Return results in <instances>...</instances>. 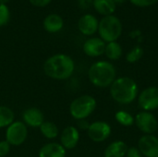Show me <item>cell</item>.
I'll return each instance as SVG.
<instances>
[{"label":"cell","mask_w":158,"mask_h":157,"mask_svg":"<svg viewBox=\"0 0 158 157\" xmlns=\"http://www.w3.org/2000/svg\"><path fill=\"white\" fill-rule=\"evenodd\" d=\"M44 29L49 33H56L62 30L64 26L63 19L57 14H49L43 22Z\"/></svg>","instance_id":"cell-16"},{"label":"cell","mask_w":158,"mask_h":157,"mask_svg":"<svg viewBox=\"0 0 158 157\" xmlns=\"http://www.w3.org/2000/svg\"><path fill=\"white\" fill-rule=\"evenodd\" d=\"M105 54L106 57L110 60H118L122 56V47L117 42L107 43L106 45Z\"/></svg>","instance_id":"cell-19"},{"label":"cell","mask_w":158,"mask_h":157,"mask_svg":"<svg viewBox=\"0 0 158 157\" xmlns=\"http://www.w3.org/2000/svg\"><path fill=\"white\" fill-rule=\"evenodd\" d=\"M40 131L42 135L49 140L55 139L58 136V128L57 126L51 122V121H44L41 126H40Z\"/></svg>","instance_id":"cell-20"},{"label":"cell","mask_w":158,"mask_h":157,"mask_svg":"<svg viewBox=\"0 0 158 157\" xmlns=\"http://www.w3.org/2000/svg\"><path fill=\"white\" fill-rule=\"evenodd\" d=\"M94 9L103 16H110L116 10V3L113 0H94Z\"/></svg>","instance_id":"cell-18"},{"label":"cell","mask_w":158,"mask_h":157,"mask_svg":"<svg viewBox=\"0 0 158 157\" xmlns=\"http://www.w3.org/2000/svg\"><path fill=\"white\" fill-rule=\"evenodd\" d=\"M79 126H80V128L82 129V130H88L90 124H89L85 119H82V120H79Z\"/></svg>","instance_id":"cell-30"},{"label":"cell","mask_w":158,"mask_h":157,"mask_svg":"<svg viewBox=\"0 0 158 157\" xmlns=\"http://www.w3.org/2000/svg\"><path fill=\"white\" fill-rule=\"evenodd\" d=\"M29 1L34 6L44 7V6H46L47 5H49L52 0H29Z\"/></svg>","instance_id":"cell-28"},{"label":"cell","mask_w":158,"mask_h":157,"mask_svg":"<svg viewBox=\"0 0 158 157\" xmlns=\"http://www.w3.org/2000/svg\"><path fill=\"white\" fill-rule=\"evenodd\" d=\"M98 32L105 43L116 42L122 33V23L114 15L106 16L99 22Z\"/></svg>","instance_id":"cell-4"},{"label":"cell","mask_w":158,"mask_h":157,"mask_svg":"<svg viewBox=\"0 0 158 157\" xmlns=\"http://www.w3.org/2000/svg\"><path fill=\"white\" fill-rule=\"evenodd\" d=\"M134 122L137 128L145 134H153L158 129L157 119L151 112H140L134 118Z\"/></svg>","instance_id":"cell-8"},{"label":"cell","mask_w":158,"mask_h":157,"mask_svg":"<svg viewBox=\"0 0 158 157\" xmlns=\"http://www.w3.org/2000/svg\"><path fill=\"white\" fill-rule=\"evenodd\" d=\"M8 2H9V0H0V3H2V4H5V5H6Z\"/></svg>","instance_id":"cell-32"},{"label":"cell","mask_w":158,"mask_h":157,"mask_svg":"<svg viewBox=\"0 0 158 157\" xmlns=\"http://www.w3.org/2000/svg\"><path fill=\"white\" fill-rule=\"evenodd\" d=\"M94 0H78V5L81 9H88L93 6Z\"/></svg>","instance_id":"cell-29"},{"label":"cell","mask_w":158,"mask_h":157,"mask_svg":"<svg viewBox=\"0 0 158 157\" xmlns=\"http://www.w3.org/2000/svg\"><path fill=\"white\" fill-rule=\"evenodd\" d=\"M9 19H10L9 8L7 7L6 5L0 3V27L7 24Z\"/></svg>","instance_id":"cell-24"},{"label":"cell","mask_w":158,"mask_h":157,"mask_svg":"<svg viewBox=\"0 0 158 157\" xmlns=\"http://www.w3.org/2000/svg\"><path fill=\"white\" fill-rule=\"evenodd\" d=\"M110 95L117 103L120 105H129L137 98L138 85L131 78H118L110 85Z\"/></svg>","instance_id":"cell-2"},{"label":"cell","mask_w":158,"mask_h":157,"mask_svg":"<svg viewBox=\"0 0 158 157\" xmlns=\"http://www.w3.org/2000/svg\"><path fill=\"white\" fill-rule=\"evenodd\" d=\"M22 120L26 126L31 128H40V126L44 122V117L40 109L31 107L23 111Z\"/></svg>","instance_id":"cell-14"},{"label":"cell","mask_w":158,"mask_h":157,"mask_svg":"<svg viewBox=\"0 0 158 157\" xmlns=\"http://www.w3.org/2000/svg\"><path fill=\"white\" fill-rule=\"evenodd\" d=\"M106 45V43L101 38L94 37L85 41L82 49L86 56L91 57H97L105 54Z\"/></svg>","instance_id":"cell-12"},{"label":"cell","mask_w":158,"mask_h":157,"mask_svg":"<svg viewBox=\"0 0 158 157\" xmlns=\"http://www.w3.org/2000/svg\"><path fill=\"white\" fill-rule=\"evenodd\" d=\"M66 149L58 143H49L39 150V157H66Z\"/></svg>","instance_id":"cell-15"},{"label":"cell","mask_w":158,"mask_h":157,"mask_svg":"<svg viewBox=\"0 0 158 157\" xmlns=\"http://www.w3.org/2000/svg\"><path fill=\"white\" fill-rule=\"evenodd\" d=\"M138 105L143 111L151 112L158 108V87L150 86L138 96Z\"/></svg>","instance_id":"cell-7"},{"label":"cell","mask_w":158,"mask_h":157,"mask_svg":"<svg viewBox=\"0 0 158 157\" xmlns=\"http://www.w3.org/2000/svg\"><path fill=\"white\" fill-rule=\"evenodd\" d=\"M10 144L5 140L0 142V157L6 156L10 152Z\"/></svg>","instance_id":"cell-26"},{"label":"cell","mask_w":158,"mask_h":157,"mask_svg":"<svg viewBox=\"0 0 158 157\" xmlns=\"http://www.w3.org/2000/svg\"><path fill=\"white\" fill-rule=\"evenodd\" d=\"M88 78L92 84L98 88L110 87L117 79V70L108 61H97L90 67Z\"/></svg>","instance_id":"cell-3"},{"label":"cell","mask_w":158,"mask_h":157,"mask_svg":"<svg viewBox=\"0 0 158 157\" xmlns=\"http://www.w3.org/2000/svg\"><path fill=\"white\" fill-rule=\"evenodd\" d=\"M88 137L94 143H102L107 140L111 134V127L105 121H95L90 124L87 130Z\"/></svg>","instance_id":"cell-9"},{"label":"cell","mask_w":158,"mask_h":157,"mask_svg":"<svg viewBox=\"0 0 158 157\" xmlns=\"http://www.w3.org/2000/svg\"><path fill=\"white\" fill-rule=\"evenodd\" d=\"M128 151L127 144L122 141H116L110 143L104 152V157H125Z\"/></svg>","instance_id":"cell-17"},{"label":"cell","mask_w":158,"mask_h":157,"mask_svg":"<svg viewBox=\"0 0 158 157\" xmlns=\"http://www.w3.org/2000/svg\"><path fill=\"white\" fill-rule=\"evenodd\" d=\"M134 6L140 7H146L156 4L158 0H130Z\"/></svg>","instance_id":"cell-25"},{"label":"cell","mask_w":158,"mask_h":157,"mask_svg":"<svg viewBox=\"0 0 158 157\" xmlns=\"http://www.w3.org/2000/svg\"><path fill=\"white\" fill-rule=\"evenodd\" d=\"M28 129L22 121H14L6 130V141L13 146L21 145L27 139Z\"/></svg>","instance_id":"cell-6"},{"label":"cell","mask_w":158,"mask_h":157,"mask_svg":"<svg viewBox=\"0 0 158 157\" xmlns=\"http://www.w3.org/2000/svg\"><path fill=\"white\" fill-rule=\"evenodd\" d=\"M99 21L92 14H85L81 16L78 21L79 31L86 36H91L98 31Z\"/></svg>","instance_id":"cell-13"},{"label":"cell","mask_w":158,"mask_h":157,"mask_svg":"<svg viewBox=\"0 0 158 157\" xmlns=\"http://www.w3.org/2000/svg\"><path fill=\"white\" fill-rule=\"evenodd\" d=\"M116 4H121L123 2H125V0H113Z\"/></svg>","instance_id":"cell-31"},{"label":"cell","mask_w":158,"mask_h":157,"mask_svg":"<svg viewBox=\"0 0 158 157\" xmlns=\"http://www.w3.org/2000/svg\"><path fill=\"white\" fill-rule=\"evenodd\" d=\"M75 69L74 60L65 54H56L48 57L44 64L45 75L51 79L64 81L70 78Z\"/></svg>","instance_id":"cell-1"},{"label":"cell","mask_w":158,"mask_h":157,"mask_svg":"<svg viewBox=\"0 0 158 157\" xmlns=\"http://www.w3.org/2000/svg\"><path fill=\"white\" fill-rule=\"evenodd\" d=\"M80 141V132L77 128L69 126L65 128L60 134V144L66 150L74 149Z\"/></svg>","instance_id":"cell-11"},{"label":"cell","mask_w":158,"mask_h":157,"mask_svg":"<svg viewBox=\"0 0 158 157\" xmlns=\"http://www.w3.org/2000/svg\"><path fill=\"white\" fill-rule=\"evenodd\" d=\"M143 49L141 46L137 45L127 54L126 59L129 63H135L139 61L143 57Z\"/></svg>","instance_id":"cell-23"},{"label":"cell","mask_w":158,"mask_h":157,"mask_svg":"<svg viewBox=\"0 0 158 157\" xmlns=\"http://www.w3.org/2000/svg\"><path fill=\"white\" fill-rule=\"evenodd\" d=\"M138 149L144 157H158V138L153 134L142 136L138 142Z\"/></svg>","instance_id":"cell-10"},{"label":"cell","mask_w":158,"mask_h":157,"mask_svg":"<svg viewBox=\"0 0 158 157\" xmlns=\"http://www.w3.org/2000/svg\"><path fill=\"white\" fill-rule=\"evenodd\" d=\"M116 120L124 127H130L134 124V118L127 111H118L115 115Z\"/></svg>","instance_id":"cell-22"},{"label":"cell","mask_w":158,"mask_h":157,"mask_svg":"<svg viewBox=\"0 0 158 157\" xmlns=\"http://www.w3.org/2000/svg\"><path fill=\"white\" fill-rule=\"evenodd\" d=\"M96 100L92 95L84 94L74 99L69 105L71 117L77 120H82L91 116L96 108Z\"/></svg>","instance_id":"cell-5"},{"label":"cell","mask_w":158,"mask_h":157,"mask_svg":"<svg viewBox=\"0 0 158 157\" xmlns=\"http://www.w3.org/2000/svg\"><path fill=\"white\" fill-rule=\"evenodd\" d=\"M14 112L7 106L0 105V128H7L14 122Z\"/></svg>","instance_id":"cell-21"},{"label":"cell","mask_w":158,"mask_h":157,"mask_svg":"<svg viewBox=\"0 0 158 157\" xmlns=\"http://www.w3.org/2000/svg\"><path fill=\"white\" fill-rule=\"evenodd\" d=\"M126 157H143L142 153L137 147H130L128 148V151L126 153Z\"/></svg>","instance_id":"cell-27"}]
</instances>
